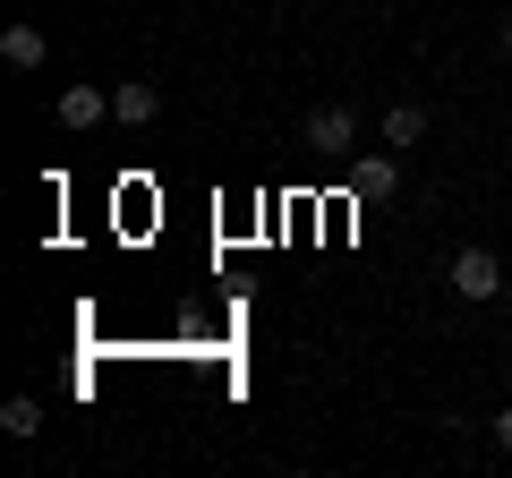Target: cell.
Segmentation results:
<instances>
[{"mask_svg":"<svg viewBox=\"0 0 512 478\" xmlns=\"http://www.w3.org/2000/svg\"><path fill=\"white\" fill-rule=\"evenodd\" d=\"M453 291L470 299V308H487V299L504 291V265H495V248H461V257H453Z\"/></svg>","mask_w":512,"mask_h":478,"instance_id":"cell-1","label":"cell"},{"mask_svg":"<svg viewBox=\"0 0 512 478\" xmlns=\"http://www.w3.org/2000/svg\"><path fill=\"white\" fill-rule=\"evenodd\" d=\"M350 137H359V111L350 103H316L308 111V146L316 154H350Z\"/></svg>","mask_w":512,"mask_h":478,"instance_id":"cell-2","label":"cell"},{"mask_svg":"<svg viewBox=\"0 0 512 478\" xmlns=\"http://www.w3.org/2000/svg\"><path fill=\"white\" fill-rule=\"evenodd\" d=\"M60 129H103L111 120V86H60Z\"/></svg>","mask_w":512,"mask_h":478,"instance_id":"cell-3","label":"cell"},{"mask_svg":"<svg viewBox=\"0 0 512 478\" xmlns=\"http://www.w3.org/2000/svg\"><path fill=\"white\" fill-rule=\"evenodd\" d=\"M154 111H163V94H154L146 77H120V86H111V120H120V129H146Z\"/></svg>","mask_w":512,"mask_h":478,"instance_id":"cell-4","label":"cell"},{"mask_svg":"<svg viewBox=\"0 0 512 478\" xmlns=\"http://www.w3.org/2000/svg\"><path fill=\"white\" fill-rule=\"evenodd\" d=\"M402 188V154H359L350 163V197H393Z\"/></svg>","mask_w":512,"mask_h":478,"instance_id":"cell-5","label":"cell"},{"mask_svg":"<svg viewBox=\"0 0 512 478\" xmlns=\"http://www.w3.org/2000/svg\"><path fill=\"white\" fill-rule=\"evenodd\" d=\"M0 60H9V69H43V60H52L43 26H9V35H0Z\"/></svg>","mask_w":512,"mask_h":478,"instance_id":"cell-6","label":"cell"},{"mask_svg":"<svg viewBox=\"0 0 512 478\" xmlns=\"http://www.w3.org/2000/svg\"><path fill=\"white\" fill-rule=\"evenodd\" d=\"M0 436H18V444L43 436V402L35 393H9V402H0Z\"/></svg>","mask_w":512,"mask_h":478,"instance_id":"cell-7","label":"cell"},{"mask_svg":"<svg viewBox=\"0 0 512 478\" xmlns=\"http://www.w3.org/2000/svg\"><path fill=\"white\" fill-rule=\"evenodd\" d=\"M419 137H427V103H393V111H384V146H393V154L419 146Z\"/></svg>","mask_w":512,"mask_h":478,"instance_id":"cell-8","label":"cell"},{"mask_svg":"<svg viewBox=\"0 0 512 478\" xmlns=\"http://www.w3.org/2000/svg\"><path fill=\"white\" fill-rule=\"evenodd\" d=\"M487 436H495V453H512V410H495V419H487Z\"/></svg>","mask_w":512,"mask_h":478,"instance_id":"cell-9","label":"cell"},{"mask_svg":"<svg viewBox=\"0 0 512 478\" xmlns=\"http://www.w3.org/2000/svg\"><path fill=\"white\" fill-rule=\"evenodd\" d=\"M504 60H512V26H504Z\"/></svg>","mask_w":512,"mask_h":478,"instance_id":"cell-10","label":"cell"}]
</instances>
